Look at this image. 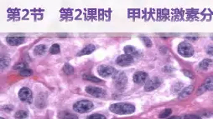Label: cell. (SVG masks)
I'll return each mask as SVG.
<instances>
[{"label": "cell", "instance_id": "cell-1", "mask_svg": "<svg viewBox=\"0 0 213 119\" xmlns=\"http://www.w3.org/2000/svg\"><path fill=\"white\" fill-rule=\"evenodd\" d=\"M110 111L114 114L118 115H129L131 113H134L135 107L133 104L125 103H114L110 106Z\"/></svg>", "mask_w": 213, "mask_h": 119}, {"label": "cell", "instance_id": "cell-2", "mask_svg": "<svg viewBox=\"0 0 213 119\" xmlns=\"http://www.w3.org/2000/svg\"><path fill=\"white\" fill-rule=\"evenodd\" d=\"M93 108V103L88 100H81L75 103L73 109L78 113H85Z\"/></svg>", "mask_w": 213, "mask_h": 119}, {"label": "cell", "instance_id": "cell-3", "mask_svg": "<svg viewBox=\"0 0 213 119\" xmlns=\"http://www.w3.org/2000/svg\"><path fill=\"white\" fill-rule=\"evenodd\" d=\"M113 83H114V85H115L117 89L123 90L127 86L128 77L124 74V73H122V72L118 73V72H116V73L113 75Z\"/></svg>", "mask_w": 213, "mask_h": 119}, {"label": "cell", "instance_id": "cell-4", "mask_svg": "<svg viewBox=\"0 0 213 119\" xmlns=\"http://www.w3.org/2000/svg\"><path fill=\"white\" fill-rule=\"evenodd\" d=\"M178 53L184 58H190L194 54V48L191 43L183 42L178 47Z\"/></svg>", "mask_w": 213, "mask_h": 119}, {"label": "cell", "instance_id": "cell-5", "mask_svg": "<svg viewBox=\"0 0 213 119\" xmlns=\"http://www.w3.org/2000/svg\"><path fill=\"white\" fill-rule=\"evenodd\" d=\"M19 97L21 101L24 103H30L32 102L33 95L32 91L30 90L28 87H23L19 92Z\"/></svg>", "mask_w": 213, "mask_h": 119}, {"label": "cell", "instance_id": "cell-6", "mask_svg": "<svg viewBox=\"0 0 213 119\" xmlns=\"http://www.w3.org/2000/svg\"><path fill=\"white\" fill-rule=\"evenodd\" d=\"M97 72H98V74L100 75L101 77H111V76H113L114 74L116 73L117 71L113 68V67L103 65V66L99 67Z\"/></svg>", "mask_w": 213, "mask_h": 119}, {"label": "cell", "instance_id": "cell-7", "mask_svg": "<svg viewBox=\"0 0 213 119\" xmlns=\"http://www.w3.org/2000/svg\"><path fill=\"white\" fill-rule=\"evenodd\" d=\"M86 92L95 97H103L106 95V92L101 88V87H93V86H88L86 87Z\"/></svg>", "mask_w": 213, "mask_h": 119}, {"label": "cell", "instance_id": "cell-8", "mask_svg": "<svg viewBox=\"0 0 213 119\" xmlns=\"http://www.w3.org/2000/svg\"><path fill=\"white\" fill-rule=\"evenodd\" d=\"M161 84V81L159 77H154L150 80L147 81L144 86V91L146 92H151L153 90H155L156 88H158Z\"/></svg>", "mask_w": 213, "mask_h": 119}, {"label": "cell", "instance_id": "cell-9", "mask_svg": "<svg viewBox=\"0 0 213 119\" xmlns=\"http://www.w3.org/2000/svg\"><path fill=\"white\" fill-rule=\"evenodd\" d=\"M133 62V58L129 56L128 54L121 55L119 57H118L116 59L117 64L119 65L121 67H126V66H129L130 64H132Z\"/></svg>", "mask_w": 213, "mask_h": 119}, {"label": "cell", "instance_id": "cell-10", "mask_svg": "<svg viewBox=\"0 0 213 119\" xmlns=\"http://www.w3.org/2000/svg\"><path fill=\"white\" fill-rule=\"evenodd\" d=\"M148 78V74L144 72H137L133 75V82L136 84H143L146 83V80Z\"/></svg>", "mask_w": 213, "mask_h": 119}, {"label": "cell", "instance_id": "cell-11", "mask_svg": "<svg viewBox=\"0 0 213 119\" xmlns=\"http://www.w3.org/2000/svg\"><path fill=\"white\" fill-rule=\"evenodd\" d=\"M25 38L24 37H7L6 41L11 46H18L22 44L24 42Z\"/></svg>", "mask_w": 213, "mask_h": 119}, {"label": "cell", "instance_id": "cell-12", "mask_svg": "<svg viewBox=\"0 0 213 119\" xmlns=\"http://www.w3.org/2000/svg\"><path fill=\"white\" fill-rule=\"evenodd\" d=\"M205 91H213V77H207L205 83L200 87V91L199 90V92L203 93Z\"/></svg>", "mask_w": 213, "mask_h": 119}, {"label": "cell", "instance_id": "cell-13", "mask_svg": "<svg viewBox=\"0 0 213 119\" xmlns=\"http://www.w3.org/2000/svg\"><path fill=\"white\" fill-rule=\"evenodd\" d=\"M124 52H125V53L128 55H129V56H131V57H137V56H139V51L136 49L134 47H133V46H126L125 48H124Z\"/></svg>", "mask_w": 213, "mask_h": 119}, {"label": "cell", "instance_id": "cell-14", "mask_svg": "<svg viewBox=\"0 0 213 119\" xmlns=\"http://www.w3.org/2000/svg\"><path fill=\"white\" fill-rule=\"evenodd\" d=\"M94 50H95V46L92 45V44H89V45L86 46V47L78 53V55L81 56V55L91 54L92 52H94Z\"/></svg>", "mask_w": 213, "mask_h": 119}, {"label": "cell", "instance_id": "cell-15", "mask_svg": "<svg viewBox=\"0 0 213 119\" xmlns=\"http://www.w3.org/2000/svg\"><path fill=\"white\" fill-rule=\"evenodd\" d=\"M45 52H46V46L44 45V44H40V45L36 46L35 48L34 53L36 56H42V55L45 54Z\"/></svg>", "mask_w": 213, "mask_h": 119}, {"label": "cell", "instance_id": "cell-16", "mask_svg": "<svg viewBox=\"0 0 213 119\" xmlns=\"http://www.w3.org/2000/svg\"><path fill=\"white\" fill-rule=\"evenodd\" d=\"M211 64V60H210V59H204L200 63L199 68L201 69V70H207V69L209 68Z\"/></svg>", "mask_w": 213, "mask_h": 119}, {"label": "cell", "instance_id": "cell-17", "mask_svg": "<svg viewBox=\"0 0 213 119\" xmlns=\"http://www.w3.org/2000/svg\"><path fill=\"white\" fill-rule=\"evenodd\" d=\"M193 90H194L193 86H189V87H185V88H184V89L182 90V92H181V93H180V96H179V97L182 98V97H185L190 95V94H191V93L193 92Z\"/></svg>", "mask_w": 213, "mask_h": 119}, {"label": "cell", "instance_id": "cell-18", "mask_svg": "<svg viewBox=\"0 0 213 119\" xmlns=\"http://www.w3.org/2000/svg\"><path fill=\"white\" fill-rule=\"evenodd\" d=\"M83 79L87 81H90V82H92V83H100L101 79L97 78V77H94V76H92L90 74H86L83 76Z\"/></svg>", "mask_w": 213, "mask_h": 119}, {"label": "cell", "instance_id": "cell-19", "mask_svg": "<svg viewBox=\"0 0 213 119\" xmlns=\"http://www.w3.org/2000/svg\"><path fill=\"white\" fill-rule=\"evenodd\" d=\"M63 71H64V73L65 74L71 75V74H72L74 73V68H73L71 65L66 63V64H65L64 67H63Z\"/></svg>", "mask_w": 213, "mask_h": 119}, {"label": "cell", "instance_id": "cell-20", "mask_svg": "<svg viewBox=\"0 0 213 119\" xmlns=\"http://www.w3.org/2000/svg\"><path fill=\"white\" fill-rule=\"evenodd\" d=\"M14 117L16 118H26L28 117V113L25 112V111H23V110H20V111H18Z\"/></svg>", "mask_w": 213, "mask_h": 119}, {"label": "cell", "instance_id": "cell-21", "mask_svg": "<svg viewBox=\"0 0 213 119\" xmlns=\"http://www.w3.org/2000/svg\"><path fill=\"white\" fill-rule=\"evenodd\" d=\"M32 73L33 72L27 68H24L22 70H20V74L21 76H23V77H29L30 75H32Z\"/></svg>", "mask_w": 213, "mask_h": 119}, {"label": "cell", "instance_id": "cell-22", "mask_svg": "<svg viewBox=\"0 0 213 119\" xmlns=\"http://www.w3.org/2000/svg\"><path fill=\"white\" fill-rule=\"evenodd\" d=\"M50 53L51 54H57V53H60V46L58 44H56V43L53 44L51 46L50 49Z\"/></svg>", "mask_w": 213, "mask_h": 119}, {"label": "cell", "instance_id": "cell-23", "mask_svg": "<svg viewBox=\"0 0 213 119\" xmlns=\"http://www.w3.org/2000/svg\"><path fill=\"white\" fill-rule=\"evenodd\" d=\"M9 64V59L8 58H1V68H6Z\"/></svg>", "mask_w": 213, "mask_h": 119}, {"label": "cell", "instance_id": "cell-24", "mask_svg": "<svg viewBox=\"0 0 213 119\" xmlns=\"http://www.w3.org/2000/svg\"><path fill=\"white\" fill-rule=\"evenodd\" d=\"M171 113H172L171 109L164 110V111L159 114V117H160V118H165V117H167L170 116V115L171 114Z\"/></svg>", "mask_w": 213, "mask_h": 119}, {"label": "cell", "instance_id": "cell-25", "mask_svg": "<svg viewBox=\"0 0 213 119\" xmlns=\"http://www.w3.org/2000/svg\"><path fill=\"white\" fill-rule=\"evenodd\" d=\"M142 40H143V42H144V43L146 45V47L150 48V47L152 46V42L150 41V39H149V38H147V37H144V38H142Z\"/></svg>", "mask_w": 213, "mask_h": 119}, {"label": "cell", "instance_id": "cell-26", "mask_svg": "<svg viewBox=\"0 0 213 119\" xmlns=\"http://www.w3.org/2000/svg\"><path fill=\"white\" fill-rule=\"evenodd\" d=\"M25 68H27V65L25 63H18V64L14 66V69H18V70H22V69Z\"/></svg>", "mask_w": 213, "mask_h": 119}, {"label": "cell", "instance_id": "cell-27", "mask_svg": "<svg viewBox=\"0 0 213 119\" xmlns=\"http://www.w3.org/2000/svg\"><path fill=\"white\" fill-rule=\"evenodd\" d=\"M89 118L90 119H105L106 118V117H104L103 115H102V114H93V115H92V116L89 117Z\"/></svg>", "mask_w": 213, "mask_h": 119}, {"label": "cell", "instance_id": "cell-28", "mask_svg": "<svg viewBox=\"0 0 213 119\" xmlns=\"http://www.w3.org/2000/svg\"><path fill=\"white\" fill-rule=\"evenodd\" d=\"M64 117V118H77V117L73 116L72 114H70V113H65V115L64 117Z\"/></svg>", "mask_w": 213, "mask_h": 119}, {"label": "cell", "instance_id": "cell-29", "mask_svg": "<svg viewBox=\"0 0 213 119\" xmlns=\"http://www.w3.org/2000/svg\"><path fill=\"white\" fill-rule=\"evenodd\" d=\"M207 52L208 54L211 55V56H213V47H211V46L209 47V48H207Z\"/></svg>", "mask_w": 213, "mask_h": 119}, {"label": "cell", "instance_id": "cell-30", "mask_svg": "<svg viewBox=\"0 0 213 119\" xmlns=\"http://www.w3.org/2000/svg\"><path fill=\"white\" fill-rule=\"evenodd\" d=\"M184 73H185V76H187V77H191V78H192V77H194L193 74L191 73V72H189V71H184Z\"/></svg>", "mask_w": 213, "mask_h": 119}, {"label": "cell", "instance_id": "cell-31", "mask_svg": "<svg viewBox=\"0 0 213 119\" xmlns=\"http://www.w3.org/2000/svg\"><path fill=\"white\" fill-rule=\"evenodd\" d=\"M184 117L185 118H200V117L196 116V115H186Z\"/></svg>", "mask_w": 213, "mask_h": 119}, {"label": "cell", "instance_id": "cell-32", "mask_svg": "<svg viewBox=\"0 0 213 119\" xmlns=\"http://www.w3.org/2000/svg\"><path fill=\"white\" fill-rule=\"evenodd\" d=\"M186 39H191V40H196V39H198V38H189V37H188V38H186Z\"/></svg>", "mask_w": 213, "mask_h": 119}, {"label": "cell", "instance_id": "cell-33", "mask_svg": "<svg viewBox=\"0 0 213 119\" xmlns=\"http://www.w3.org/2000/svg\"><path fill=\"white\" fill-rule=\"evenodd\" d=\"M211 39H212V40H213V37H212V38H211Z\"/></svg>", "mask_w": 213, "mask_h": 119}]
</instances>
